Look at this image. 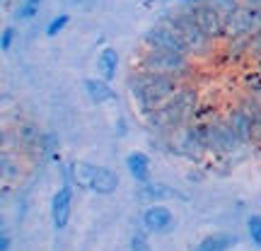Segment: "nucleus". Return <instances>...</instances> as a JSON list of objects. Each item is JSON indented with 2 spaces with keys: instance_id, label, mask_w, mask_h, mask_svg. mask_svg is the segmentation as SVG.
Returning <instances> with one entry per match:
<instances>
[{
  "instance_id": "24",
  "label": "nucleus",
  "mask_w": 261,
  "mask_h": 251,
  "mask_svg": "<svg viewBox=\"0 0 261 251\" xmlns=\"http://www.w3.org/2000/svg\"><path fill=\"white\" fill-rule=\"evenodd\" d=\"M259 63H261V61H259ZM259 68H261V65H259Z\"/></svg>"
},
{
  "instance_id": "22",
  "label": "nucleus",
  "mask_w": 261,
  "mask_h": 251,
  "mask_svg": "<svg viewBox=\"0 0 261 251\" xmlns=\"http://www.w3.org/2000/svg\"><path fill=\"white\" fill-rule=\"evenodd\" d=\"M15 34H17V32H15V27H5V29H3V34H0V48H3V51H10V48H12Z\"/></svg>"
},
{
  "instance_id": "12",
  "label": "nucleus",
  "mask_w": 261,
  "mask_h": 251,
  "mask_svg": "<svg viewBox=\"0 0 261 251\" xmlns=\"http://www.w3.org/2000/svg\"><path fill=\"white\" fill-rule=\"evenodd\" d=\"M97 73H99V77L109 80V82L116 77V73H119V51L114 46H104L99 51V56H97Z\"/></svg>"
},
{
  "instance_id": "6",
  "label": "nucleus",
  "mask_w": 261,
  "mask_h": 251,
  "mask_svg": "<svg viewBox=\"0 0 261 251\" xmlns=\"http://www.w3.org/2000/svg\"><path fill=\"white\" fill-rule=\"evenodd\" d=\"M181 10L187 12L189 17L194 19L198 27L203 29L208 37L213 39H223L225 29H227V17H225L220 10L211 5V3H181Z\"/></svg>"
},
{
  "instance_id": "15",
  "label": "nucleus",
  "mask_w": 261,
  "mask_h": 251,
  "mask_svg": "<svg viewBox=\"0 0 261 251\" xmlns=\"http://www.w3.org/2000/svg\"><path fill=\"white\" fill-rule=\"evenodd\" d=\"M17 138L24 143V145H39L41 140V130L34 126V123H22V128L17 130Z\"/></svg>"
},
{
  "instance_id": "19",
  "label": "nucleus",
  "mask_w": 261,
  "mask_h": 251,
  "mask_svg": "<svg viewBox=\"0 0 261 251\" xmlns=\"http://www.w3.org/2000/svg\"><path fill=\"white\" fill-rule=\"evenodd\" d=\"M247 94L252 97L254 102H256V106L261 109V68L254 73V77L247 80Z\"/></svg>"
},
{
  "instance_id": "5",
  "label": "nucleus",
  "mask_w": 261,
  "mask_h": 251,
  "mask_svg": "<svg viewBox=\"0 0 261 251\" xmlns=\"http://www.w3.org/2000/svg\"><path fill=\"white\" fill-rule=\"evenodd\" d=\"M162 22L169 24V27L177 32V37L184 41V46L189 48V53H191V56H205V53L211 51V46H213V39L208 37L203 29L198 27V24H196L194 19L189 17L181 8H179L177 12L167 15Z\"/></svg>"
},
{
  "instance_id": "13",
  "label": "nucleus",
  "mask_w": 261,
  "mask_h": 251,
  "mask_svg": "<svg viewBox=\"0 0 261 251\" xmlns=\"http://www.w3.org/2000/svg\"><path fill=\"white\" fill-rule=\"evenodd\" d=\"M237 244V237L230 232H215L203 237L191 251H230Z\"/></svg>"
},
{
  "instance_id": "11",
  "label": "nucleus",
  "mask_w": 261,
  "mask_h": 251,
  "mask_svg": "<svg viewBox=\"0 0 261 251\" xmlns=\"http://www.w3.org/2000/svg\"><path fill=\"white\" fill-rule=\"evenodd\" d=\"M126 169H128L130 179H133L136 184H150V181H152V177H150V157L145 152H140V150L128 152Z\"/></svg>"
},
{
  "instance_id": "18",
  "label": "nucleus",
  "mask_w": 261,
  "mask_h": 251,
  "mask_svg": "<svg viewBox=\"0 0 261 251\" xmlns=\"http://www.w3.org/2000/svg\"><path fill=\"white\" fill-rule=\"evenodd\" d=\"M41 3H44V0H24V3L19 5V10L15 12V17L17 19H32L39 12Z\"/></svg>"
},
{
  "instance_id": "2",
  "label": "nucleus",
  "mask_w": 261,
  "mask_h": 251,
  "mask_svg": "<svg viewBox=\"0 0 261 251\" xmlns=\"http://www.w3.org/2000/svg\"><path fill=\"white\" fill-rule=\"evenodd\" d=\"M70 179L77 188L97 196H112L119 188V174L114 169L104 167V164H92V162H85V159L73 162Z\"/></svg>"
},
{
  "instance_id": "1",
  "label": "nucleus",
  "mask_w": 261,
  "mask_h": 251,
  "mask_svg": "<svg viewBox=\"0 0 261 251\" xmlns=\"http://www.w3.org/2000/svg\"><path fill=\"white\" fill-rule=\"evenodd\" d=\"M179 90H181V80L169 77V75L138 70L130 77V92H133V99H136V104H138V109L143 114L155 111L160 106L169 104L177 97Z\"/></svg>"
},
{
  "instance_id": "10",
  "label": "nucleus",
  "mask_w": 261,
  "mask_h": 251,
  "mask_svg": "<svg viewBox=\"0 0 261 251\" xmlns=\"http://www.w3.org/2000/svg\"><path fill=\"white\" fill-rule=\"evenodd\" d=\"M85 87V94H87V99L97 106H102V104H109L116 99V92L112 90V82L109 80H104V77H87L83 82Z\"/></svg>"
},
{
  "instance_id": "16",
  "label": "nucleus",
  "mask_w": 261,
  "mask_h": 251,
  "mask_svg": "<svg viewBox=\"0 0 261 251\" xmlns=\"http://www.w3.org/2000/svg\"><path fill=\"white\" fill-rule=\"evenodd\" d=\"M150 234L140 227V230H136L133 232V237H130V251H152V244H150L148 239Z\"/></svg>"
},
{
  "instance_id": "4",
  "label": "nucleus",
  "mask_w": 261,
  "mask_h": 251,
  "mask_svg": "<svg viewBox=\"0 0 261 251\" xmlns=\"http://www.w3.org/2000/svg\"><path fill=\"white\" fill-rule=\"evenodd\" d=\"M194 128H196V133H198V140L203 143L205 150L227 155V152H234V150L242 145L240 135L234 133V128L230 126L227 119H208V121L196 123Z\"/></svg>"
},
{
  "instance_id": "3",
  "label": "nucleus",
  "mask_w": 261,
  "mask_h": 251,
  "mask_svg": "<svg viewBox=\"0 0 261 251\" xmlns=\"http://www.w3.org/2000/svg\"><path fill=\"white\" fill-rule=\"evenodd\" d=\"M138 70L184 80L191 73V61L184 53H172V51H160V48L145 46V51H143V56L138 61Z\"/></svg>"
},
{
  "instance_id": "17",
  "label": "nucleus",
  "mask_w": 261,
  "mask_h": 251,
  "mask_svg": "<svg viewBox=\"0 0 261 251\" xmlns=\"http://www.w3.org/2000/svg\"><path fill=\"white\" fill-rule=\"evenodd\" d=\"M247 234L256 249H261V215H252L247 220Z\"/></svg>"
},
{
  "instance_id": "8",
  "label": "nucleus",
  "mask_w": 261,
  "mask_h": 251,
  "mask_svg": "<svg viewBox=\"0 0 261 251\" xmlns=\"http://www.w3.org/2000/svg\"><path fill=\"white\" fill-rule=\"evenodd\" d=\"M140 227L148 234H169L177 227V215L172 213L167 205L152 203L140 215Z\"/></svg>"
},
{
  "instance_id": "23",
  "label": "nucleus",
  "mask_w": 261,
  "mask_h": 251,
  "mask_svg": "<svg viewBox=\"0 0 261 251\" xmlns=\"http://www.w3.org/2000/svg\"><path fill=\"white\" fill-rule=\"evenodd\" d=\"M10 249V234L8 230H3V234H0V251H8Z\"/></svg>"
},
{
  "instance_id": "7",
  "label": "nucleus",
  "mask_w": 261,
  "mask_h": 251,
  "mask_svg": "<svg viewBox=\"0 0 261 251\" xmlns=\"http://www.w3.org/2000/svg\"><path fill=\"white\" fill-rule=\"evenodd\" d=\"M143 44L150 48H160V51H172V53H184V56H191L189 53V48L184 46V41L177 37V32L165 24V22H160L155 27H150L145 34H143Z\"/></svg>"
},
{
  "instance_id": "14",
  "label": "nucleus",
  "mask_w": 261,
  "mask_h": 251,
  "mask_svg": "<svg viewBox=\"0 0 261 251\" xmlns=\"http://www.w3.org/2000/svg\"><path fill=\"white\" fill-rule=\"evenodd\" d=\"M167 193H172L167 186H162V184H155V181H150V184H140V191L138 196L143 201H162Z\"/></svg>"
},
{
  "instance_id": "21",
  "label": "nucleus",
  "mask_w": 261,
  "mask_h": 251,
  "mask_svg": "<svg viewBox=\"0 0 261 251\" xmlns=\"http://www.w3.org/2000/svg\"><path fill=\"white\" fill-rule=\"evenodd\" d=\"M249 56H254L256 61H261V29L254 32L249 37Z\"/></svg>"
},
{
  "instance_id": "9",
  "label": "nucleus",
  "mask_w": 261,
  "mask_h": 251,
  "mask_svg": "<svg viewBox=\"0 0 261 251\" xmlns=\"http://www.w3.org/2000/svg\"><path fill=\"white\" fill-rule=\"evenodd\" d=\"M70 181H65L63 186L54 193V198H51V220H54L56 230H65L68 220H70V210H73V188H70Z\"/></svg>"
},
{
  "instance_id": "20",
  "label": "nucleus",
  "mask_w": 261,
  "mask_h": 251,
  "mask_svg": "<svg viewBox=\"0 0 261 251\" xmlns=\"http://www.w3.org/2000/svg\"><path fill=\"white\" fill-rule=\"evenodd\" d=\"M68 22H70V17L68 15H58V17H54L51 22L46 24V37H56V34H61L65 27H68Z\"/></svg>"
}]
</instances>
